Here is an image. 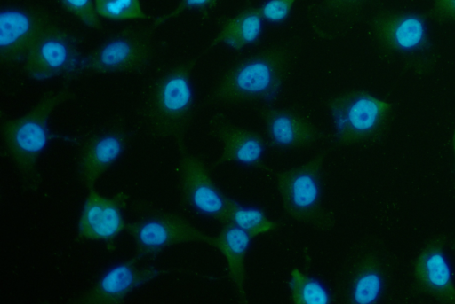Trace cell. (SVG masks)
Returning <instances> with one entry per match:
<instances>
[{
  "label": "cell",
  "mask_w": 455,
  "mask_h": 304,
  "mask_svg": "<svg viewBox=\"0 0 455 304\" xmlns=\"http://www.w3.org/2000/svg\"><path fill=\"white\" fill-rule=\"evenodd\" d=\"M196 57H167L141 78L132 100L129 118L134 131L160 144H180L196 105Z\"/></svg>",
  "instance_id": "6da1fadb"
},
{
  "label": "cell",
  "mask_w": 455,
  "mask_h": 304,
  "mask_svg": "<svg viewBox=\"0 0 455 304\" xmlns=\"http://www.w3.org/2000/svg\"><path fill=\"white\" fill-rule=\"evenodd\" d=\"M72 94L69 83L48 90L27 111L1 123L2 147L27 181L36 177L38 164L50 140V126L54 113Z\"/></svg>",
  "instance_id": "7a4b0ae2"
},
{
  "label": "cell",
  "mask_w": 455,
  "mask_h": 304,
  "mask_svg": "<svg viewBox=\"0 0 455 304\" xmlns=\"http://www.w3.org/2000/svg\"><path fill=\"white\" fill-rule=\"evenodd\" d=\"M165 54L156 36L148 30H116L87 47L75 79L143 75Z\"/></svg>",
  "instance_id": "3957f363"
},
{
  "label": "cell",
  "mask_w": 455,
  "mask_h": 304,
  "mask_svg": "<svg viewBox=\"0 0 455 304\" xmlns=\"http://www.w3.org/2000/svg\"><path fill=\"white\" fill-rule=\"evenodd\" d=\"M134 129L125 113H114L94 122L72 138L75 173L89 191L126 155Z\"/></svg>",
  "instance_id": "277c9868"
},
{
  "label": "cell",
  "mask_w": 455,
  "mask_h": 304,
  "mask_svg": "<svg viewBox=\"0 0 455 304\" xmlns=\"http://www.w3.org/2000/svg\"><path fill=\"white\" fill-rule=\"evenodd\" d=\"M290 58L289 51L282 46L248 55L223 73L213 95L228 101L272 102L283 89Z\"/></svg>",
  "instance_id": "5b68a950"
},
{
  "label": "cell",
  "mask_w": 455,
  "mask_h": 304,
  "mask_svg": "<svg viewBox=\"0 0 455 304\" xmlns=\"http://www.w3.org/2000/svg\"><path fill=\"white\" fill-rule=\"evenodd\" d=\"M126 234L136 252L153 257L176 246L193 242L212 246L213 241V237L177 212L144 200H130Z\"/></svg>",
  "instance_id": "8992f818"
},
{
  "label": "cell",
  "mask_w": 455,
  "mask_h": 304,
  "mask_svg": "<svg viewBox=\"0 0 455 304\" xmlns=\"http://www.w3.org/2000/svg\"><path fill=\"white\" fill-rule=\"evenodd\" d=\"M87 47L75 30L52 19L36 38L18 70L36 81L73 80Z\"/></svg>",
  "instance_id": "52a82bcc"
},
{
  "label": "cell",
  "mask_w": 455,
  "mask_h": 304,
  "mask_svg": "<svg viewBox=\"0 0 455 304\" xmlns=\"http://www.w3.org/2000/svg\"><path fill=\"white\" fill-rule=\"evenodd\" d=\"M392 110L390 102L363 90L340 93L328 104L335 138L345 145L376 136L385 127Z\"/></svg>",
  "instance_id": "ba28073f"
},
{
  "label": "cell",
  "mask_w": 455,
  "mask_h": 304,
  "mask_svg": "<svg viewBox=\"0 0 455 304\" xmlns=\"http://www.w3.org/2000/svg\"><path fill=\"white\" fill-rule=\"evenodd\" d=\"M323 163L322 157H315L286 168L277 177L283 208L297 222L315 226L326 222L323 204Z\"/></svg>",
  "instance_id": "9c48e42d"
},
{
  "label": "cell",
  "mask_w": 455,
  "mask_h": 304,
  "mask_svg": "<svg viewBox=\"0 0 455 304\" xmlns=\"http://www.w3.org/2000/svg\"><path fill=\"white\" fill-rule=\"evenodd\" d=\"M156 257L136 252L129 258L116 261L98 277L86 296V303H121L134 291L180 269L156 263Z\"/></svg>",
  "instance_id": "30bf717a"
},
{
  "label": "cell",
  "mask_w": 455,
  "mask_h": 304,
  "mask_svg": "<svg viewBox=\"0 0 455 304\" xmlns=\"http://www.w3.org/2000/svg\"><path fill=\"white\" fill-rule=\"evenodd\" d=\"M52 19L43 9L13 2L0 12V64L18 70L36 38Z\"/></svg>",
  "instance_id": "8fae6325"
},
{
  "label": "cell",
  "mask_w": 455,
  "mask_h": 304,
  "mask_svg": "<svg viewBox=\"0 0 455 304\" xmlns=\"http://www.w3.org/2000/svg\"><path fill=\"white\" fill-rule=\"evenodd\" d=\"M130 199L124 192L104 194L96 188L86 191L77 222L80 238L113 248L126 234Z\"/></svg>",
  "instance_id": "7c38bea8"
},
{
  "label": "cell",
  "mask_w": 455,
  "mask_h": 304,
  "mask_svg": "<svg viewBox=\"0 0 455 304\" xmlns=\"http://www.w3.org/2000/svg\"><path fill=\"white\" fill-rule=\"evenodd\" d=\"M178 191L193 212L224 222L231 199L218 189L204 162L184 148L179 156Z\"/></svg>",
  "instance_id": "4fadbf2b"
},
{
  "label": "cell",
  "mask_w": 455,
  "mask_h": 304,
  "mask_svg": "<svg viewBox=\"0 0 455 304\" xmlns=\"http://www.w3.org/2000/svg\"><path fill=\"white\" fill-rule=\"evenodd\" d=\"M377 42L386 50L403 55H418L430 45V28L426 17L414 11H390L371 21Z\"/></svg>",
  "instance_id": "5bb4252c"
},
{
  "label": "cell",
  "mask_w": 455,
  "mask_h": 304,
  "mask_svg": "<svg viewBox=\"0 0 455 304\" xmlns=\"http://www.w3.org/2000/svg\"><path fill=\"white\" fill-rule=\"evenodd\" d=\"M414 277L426 293L443 303L455 304V283L443 237L433 238L420 250Z\"/></svg>",
  "instance_id": "9a60e30c"
},
{
  "label": "cell",
  "mask_w": 455,
  "mask_h": 304,
  "mask_svg": "<svg viewBox=\"0 0 455 304\" xmlns=\"http://www.w3.org/2000/svg\"><path fill=\"white\" fill-rule=\"evenodd\" d=\"M264 125L270 143L280 149L304 148L318 137L317 129L301 115L280 108L264 113Z\"/></svg>",
  "instance_id": "2e32d148"
},
{
  "label": "cell",
  "mask_w": 455,
  "mask_h": 304,
  "mask_svg": "<svg viewBox=\"0 0 455 304\" xmlns=\"http://www.w3.org/2000/svg\"><path fill=\"white\" fill-rule=\"evenodd\" d=\"M251 236L229 224H224L212 245L226 260L228 276L235 291L243 300H246L245 261L250 249Z\"/></svg>",
  "instance_id": "e0dca14e"
},
{
  "label": "cell",
  "mask_w": 455,
  "mask_h": 304,
  "mask_svg": "<svg viewBox=\"0 0 455 304\" xmlns=\"http://www.w3.org/2000/svg\"><path fill=\"white\" fill-rule=\"evenodd\" d=\"M221 159L242 166H255L266 152V142L257 132L236 126H224L219 130Z\"/></svg>",
  "instance_id": "ac0fdd59"
},
{
  "label": "cell",
  "mask_w": 455,
  "mask_h": 304,
  "mask_svg": "<svg viewBox=\"0 0 455 304\" xmlns=\"http://www.w3.org/2000/svg\"><path fill=\"white\" fill-rule=\"evenodd\" d=\"M387 284L380 260L374 255L363 257L356 266L347 289L352 304H374L382 298Z\"/></svg>",
  "instance_id": "d6986e66"
},
{
  "label": "cell",
  "mask_w": 455,
  "mask_h": 304,
  "mask_svg": "<svg viewBox=\"0 0 455 304\" xmlns=\"http://www.w3.org/2000/svg\"><path fill=\"white\" fill-rule=\"evenodd\" d=\"M265 19L258 7L247 8L229 19L214 37L212 45L241 50L260 37Z\"/></svg>",
  "instance_id": "ffe728a7"
},
{
  "label": "cell",
  "mask_w": 455,
  "mask_h": 304,
  "mask_svg": "<svg viewBox=\"0 0 455 304\" xmlns=\"http://www.w3.org/2000/svg\"><path fill=\"white\" fill-rule=\"evenodd\" d=\"M223 224L237 227L252 238L270 233L278 227L277 223L260 209L232 199Z\"/></svg>",
  "instance_id": "44dd1931"
},
{
  "label": "cell",
  "mask_w": 455,
  "mask_h": 304,
  "mask_svg": "<svg viewBox=\"0 0 455 304\" xmlns=\"http://www.w3.org/2000/svg\"><path fill=\"white\" fill-rule=\"evenodd\" d=\"M288 288L294 304H329L331 293L326 285L318 278L299 269L290 274Z\"/></svg>",
  "instance_id": "7402d4cb"
},
{
  "label": "cell",
  "mask_w": 455,
  "mask_h": 304,
  "mask_svg": "<svg viewBox=\"0 0 455 304\" xmlns=\"http://www.w3.org/2000/svg\"><path fill=\"white\" fill-rule=\"evenodd\" d=\"M99 17L116 21L141 19L145 17L140 0H94Z\"/></svg>",
  "instance_id": "603a6c76"
},
{
  "label": "cell",
  "mask_w": 455,
  "mask_h": 304,
  "mask_svg": "<svg viewBox=\"0 0 455 304\" xmlns=\"http://www.w3.org/2000/svg\"><path fill=\"white\" fill-rule=\"evenodd\" d=\"M62 7L81 21L84 25L91 28H96L99 26L98 13L95 8L94 0H58Z\"/></svg>",
  "instance_id": "cb8c5ba5"
},
{
  "label": "cell",
  "mask_w": 455,
  "mask_h": 304,
  "mask_svg": "<svg viewBox=\"0 0 455 304\" xmlns=\"http://www.w3.org/2000/svg\"><path fill=\"white\" fill-rule=\"evenodd\" d=\"M298 0H266L259 6L265 21L278 24L283 22L290 15Z\"/></svg>",
  "instance_id": "d4e9b609"
},
{
  "label": "cell",
  "mask_w": 455,
  "mask_h": 304,
  "mask_svg": "<svg viewBox=\"0 0 455 304\" xmlns=\"http://www.w3.org/2000/svg\"><path fill=\"white\" fill-rule=\"evenodd\" d=\"M433 10L438 17L455 21V0H433Z\"/></svg>",
  "instance_id": "484cf974"
},
{
  "label": "cell",
  "mask_w": 455,
  "mask_h": 304,
  "mask_svg": "<svg viewBox=\"0 0 455 304\" xmlns=\"http://www.w3.org/2000/svg\"><path fill=\"white\" fill-rule=\"evenodd\" d=\"M217 0H183L175 13L186 9H204L216 4Z\"/></svg>",
  "instance_id": "4316f807"
},
{
  "label": "cell",
  "mask_w": 455,
  "mask_h": 304,
  "mask_svg": "<svg viewBox=\"0 0 455 304\" xmlns=\"http://www.w3.org/2000/svg\"><path fill=\"white\" fill-rule=\"evenodd\" d=\"M363 0H328V4L336 9H344L354 6Z\"/></svg>",
  "instance_id": "83f0119b"
},
{
  "label": "cell",
  "mask_w": 455,
  "mask_h": 304,
  "mask_svg": "<svg viewBox=\"0 0 455 304\" xmlns=\"http://www.w3.org/2000/svg\"><path fill=\"white\" fill-rule=\"evenodd\" d=\"M451 149H452L454 171H455V127H454L452 136H451Z\"/></svg>",
  "instance_id": "f1b7e54d"
}]
</instances>
